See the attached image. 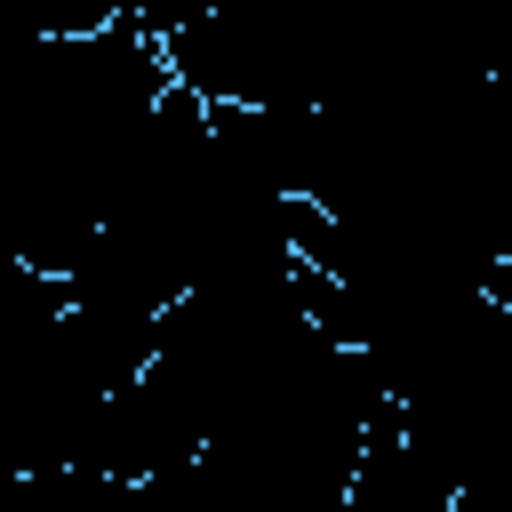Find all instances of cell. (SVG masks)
<instances>
[{"mask_svg":"<svg viewBox=\"0 0 512 512\" xmlns=\"http://www.w3.org/2000/svg\"><path fill=\"white\" fill-rule=\"evenodd\" d=\"M104 24H128V0H0L8 40H72V32H104Z\"/></svg>","mask_w":512,"mask_h":512,"instance_id":"cell-1","label":"cell"}]
</instances>
